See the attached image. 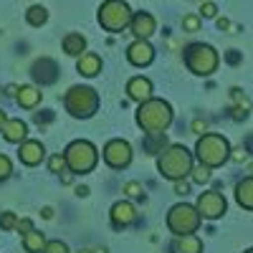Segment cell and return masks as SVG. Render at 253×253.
<instances>
[{
	"mask_svg": "<svg viewBox=\"0 0 253 253\" xmlns=\"http://www.w3.org/2000/svg\"><path fill=\"white\" fill-rule=\"evenodd\" d=\"M193 160H195V152H190L185 144H167L157 155V172L170 182L185 180L195 167Z\"/></svg>",
	"mask_w": 253,
	"mask_h": 253,
	"instance_id": "1",
	"label": "cell"
},
{
	"mask_svg": "<svg viewBox=\"0 0 253 253\" xmlns=\"http://www.w3.org/2000/svg\"><path fill=\"white\" fill-rule=\"evenodd\" d=\"M134 122L137 126L147 134V132H165L172 124V107L165 99H147L142 101L137 112H134Z\"/></svg>",
	"mask_w": 253,
	"mask_h": 253,
	"instance_id": "2",
	"label": "cell"
},
{
	"mask_svg": "<svg viewBox=\"0 0 253 253\" xmlns=\"http://www.w3.org/2000/svg\"><path fill=\"white\" fill-rule=\"evenodd\" d=\"M230 152H233L230 142L223 134H218V132H205L195 142V160L200 165L213 167V170L215 167H223L230 160Z\"/></svg>",
	"mask_w": 253,
	"mask_h": 253,
	"instance_id": "3",
	"label": "cell"
},
{
	"mask_svg": "<svg viewBox=\"0 0 253 253\" xmlns=\"http://www.w3.org/2000/svg\"><path fill=\"white\" fill-rule=\"evenodd\" d=\"M99 91L91 89V86H71L66 94H63V109H66L74 119H91L96 112H99Z\"/></svg>",
	"mask_w": 253,
	"mask_h": 253,
	"instance_id": "4",
	"label": "cell"
},
{
	"mask_svg": "<svg viewBox=\"0 0 253 253\" xmlns=\"http://www.w3.org/2000/svg\"><path fill=\"white\" fill-rule=\"evenodd\" d=\"M63 157H66L69 172H74V175H89V172H94V167L99 162V150L89 139H74V142L66 144Z\"/></svg>",
	"mask_w": 253,
	"mask_h": 253,
	"instance_id": "5",
	"label": "cell"
},
{
	"mask_svg": "<svg viewBox=\"0 0 253 253\" xmlns=\"http://www.w3.org/2000/svg\"><path fill=\"white\" fill-rule=\"evenodd\" d=\"M185 66L195 76H213L220 66V56L210 43H190L182 53Z\"/></svg>",
	"mask_w": 253,
	"mask_h": 253,
	"instance_id": "6",
	"label": "cell"
},
{
	"mask_svg": "<svg viewBox=\"0 0 253 253\" xmlns=\"http://www.w3.org/2000/svg\"><path fill=\"white\" fill-rule=\"evenodd\" d=\"M167 230H170L172 236H187V233H198V228L203 223V215L198 213L195 205L190 203H177L167 210Z\"/></svg>",
	"mask_w": 253,
	"mask_h": 253,
	"instance_id": "7",
	"label": "cell"
},
{
	"mask_svg": "<svg viewBox=\"0 0 253 253\" xmlns=\"http://www.w3.org/2000/svg\"><path fill=\"white\" fill-rule=\"evenodd\" d=\"M132 15H134L132 8L126 5L124 0H104V3L99 5L96 20L107 33H122L124 28H129Z\"/></svg>",
	"mask_w": 253,
	"mask_h": 253,
	"instance_id": "8",
	"label": "cell"
},
{
	"mask_svg": "<svg viewBox=\"0 0 253 253\" xmlns=\"http://www.w3.org/2000/svg\"><path fill=\"white\" fill-rule=\"evenodd\" d=\"M132 144L126 142V139H109L107 144H104V150H101V160L104 165L109 167V170H126V167L132 165Z\"/></svg>",
	"mask_w": 253,
	"mask_h": 253,
	"instance_id": "9",
	"label": "cell"
},
{
	"mask_svg": "<svg viewBox=\"0 0 253 253\" xmlns=\"http://www.w3.org/2000/svg\"><path fill=\"white\" fill-rule=\"evenodd\" d=\"M195 208H198V213L203 215V220H218V218L225 215L228 203H225L223 193H218V190H208V193L198 195Z\"/></svg>",
	"mask_w": 253,
	"mask_h": 253,
	"instance_id": "10",
	"label": "cell"
},
{
	"mask_svg": "<svg viewBox=\"0 0 253 253\" xmlns=\"http://www.w3.org/2000/svg\"><path fill=\"white\" fill-rule=\"evenodd\" d=\"M126 61L137 69H144L155 61V48L150 43V38H134L129 46H126Z\"/></svg>",
	"mask_w": 253,
	"mask_h": 253,
	"instance_id": "11",
	"label": "cell"
},
{
	"mask_svg": "<svg viewBox=\"0 0 253 253\" xmlns=\"http://www.w3.org/2000/svg\"><path fill=\"white\" fill-rule=\"evenodd\" d=\"M18 160L20 165H26V167H36L46 160V147L43 142H38V139H26V142H20L18 144Z\"/></svg>",
	"mask_w": 253,
	"mask_h": 253,
	"instance_id": "12",
	"label": "cell"
},
{
	"mask_svg": "<svg viewBox=\"0 0 253 253\" xmlns=\"http://www.w3.org/2000/svg\"><path fill=\"white\" fill-rule=\"evenodd\" d=\"M109 220H112V228L124 230V228H129L137 220V210H134V205L129 200H119L109 210Z\"/></svg>",
	"mask_w": 253,
	"mask_h": 253,
	"instance_id": "13",
	"label": "cell"
},
{
	"mask_svg": "<svg viewBox=\"0 0 253 253\" xmlns=\"http://www.w3.org/2000/svg\"><path fill=\"white\" fill-rule=\"evenodd\" d=\"M129 31L134 38H150L155 31H157V20L152 13H147V10H139L132 15V23H129Z\"/></svg>",
	"mask_w": 253,
	"mask_h": 253,
	"instance_id": "14",
	"label": "cell"
},
{
	"mask_svg": "<svg viewBox=\"0 0 253 253\" xmlns=\"http://www.w3.org/2000/svg\"><path fill=\"white\" fill-rule=\"evenodd\" d=\"M126 96H129L132 101H137V104H142V101H147V99H152V81L147 79V76H132L129 81H126Z\"/></svg>",
	"mask_w": 253,
	"mask_h": 253,
	"instance_id": "15",
	"label": "cell"
},
{
	"mask_svg": "<svg viewBox=\"0 0 253 253\" xmlns=\"http://www.w3.org/2000/svg\"><path fill=\"white\" fill-rule=\"evenodd\" d=\"M31 76L41 84V86H46V84H53L58 79V66L53 58H38L33 66H31Z\"/></svg>",
	"mask_w": 253,
	"mask_h": 253,
	"instance_id": "16",
	"label": "cell"
},
{
	"mask_svg": "<svg viewBox=\"0 0 253 253\" xmlns=\"http://www.w3.org/2000/svg\"><path fill=\"white\" fill-rule=\"evenodd\" d=\"M0 134H3V139L10 142V144H20V142L28 139V124L23 119H8Z\"/></svg>",
	"mask_w": 253,
	"mask_h": 253,
	"instance_id": "17",
	"label": "cell"
},
{
	"mask_svg": "<svg viewBox=\"0 0 253 253\" xmlns=\"http://www.w3.org/2000/svg\"><path fill=\"white\" fill-rule=\"evenodd\" d=\"M41 99H43V91H41L38 86H31V84H26V86H20L18 94H15V104L20 109H36Z\"/></svg>",
	"mask_w": 253,
	"mask_h": 253,
	"instance_id": "18",
	"label": "cell"
},
{
	"mask_svg": "<svg viewBox=\"0 0 253 253\" xmlns=\"http://www.w3.org/2000/svg\"><path fill=\"white\" fill-rule=\"evenodd\" d=\"M101 56L99 53H91V51H86V53H81L79 58H76V71L81 74V76H96L99 71H101Z\"/></svg>",
	"mask_w": 253,
	"mask_h": 253,
	"instance_id": "19",
	"label": "cell"
},
{
	"mask_svg": "<svg viewBox=\"0 0 253 253\" xmlns=\"http://www.w3.org/2000/svg\"><path fill=\"white\" fill-rule=\"evenodd\" d=\"M172 253H203V241L198 233L187 236H175L172 241Z\"/></svg>",
	"mask_w": 253,
	"mask_h": 253,
	"instance_id": "20",
	"label": "cell"
},
{
	"mask_svg": "<svg viewBox=\"0 0 253 253\" xmlns=\"http://www.w3.org/2000/svg\"><path fill=\"white\" fill-rule=\"evenodd\" d=\"M61 48L66 56H74L79 58L81 53H86V38H84L81 33H66L61 41Z\"/></svg>",
	"mask_w": 253,
	"mask_h": 253,
	"instance_id": "21",
	"label": "cell"
},
{
	"mask_svg": "<svg viewBox=\"0 0 253 253\" xmlns=\"http://www.w3.org/2000/svg\"><path fill=\"white\" fill-rule=\"evenodd\" d=\"M236 203H238L243 210H253V175L243 177V180L236 185Z\"/></svg>",
	"mask_w": 253,
	"mask_h": 253,
	"instance_id": "22",
	"label": "cell"
},
{
	"mask_svg": "<svg viewBox=\"0 0 253 253\" xmlns=\"http://www.w3.org/2000/svg\"><path fill=\"white\" fill-rule=\"evenodd\" d=\"M165 147H167L165 132H147V137H144V152L147 155H160Z\"/></svg>",
	"mask_w": 253,
	"mask_h": 253,
	"instance_id": "23",
	"label": "cell"
},
{
	"mask_svg": "<svg viewBox=\"0 0 253 253\" xmlns=\"http://www.w3.org/2000/svg\"><path fill=\"white\" fill-rule=\"evenodd\" d=\"M46 236L43 233H41V230H31V233L28 236H23V251L26 253H43V248H46Z\"/></svg>",
	"mask_w": 253,
	"mask_h": 253,
	"instance_id": "24",
	"label": "cell"
},
{
	"mask_svg": "<svg viewBox=\"0 0 253 253\" xmlns=\"http://www.w3.org/2000/svg\"><path fill=\"white\" fill-rule=\"evenodd\" d=\"M26 20H28V26L41 28V26L48 20V10H46L43 5H31V8L26 10Z\"/></svg>",
	"mask_w": 253,
	"mask_h": 253,
	"instance_id": "25",
	"label": "cell"
},
{
	"mask_svg": "<svg viewBox=\"0 0 253 253\" xmlns=\"http://www.w3.org/2000/svg\"><path fill=\"white\" fill-rule=\"evenodd\" d=\"M213 167H208V165H198V167H193V172H190V180L193 182H198V185H203V182H210V177H213Z\"/></svg>",
	"mask_w": 253,
	"mask_h": 253,
	"instance_id": "26",
	"label": "cell"
},
{
	"mask_svg": "<svg viewBox=\"0 0 253 253\" xmlns=\"http://www.w3.org/2000/svg\"><path fill=\"white\" fill-rule=\"evenodd\" d=\"M200 26H203L200 15H195V13L182 15V31H185V33H198V31H200Z\"/></svg>",
	"mask_w": 253,
	"mask_h": 253,
	"instance_id": "27",
	"label": "cell"
},
{
	"mask_svg": "<svg viewBox=\"0 0 253 253\" xmlns=\"http://www.w3.org/2000/svg\"><path fill=\"white\" fill-rule=\"evenodd\" d=\"M124 195L126 198H137V200H144V190H142V182L137 180H129L124 185Z\"/></svg>",
	"mask_w": 253,
	"mask_h": 253,
	"instance_id": "28",
	"label": "cell"
},
{
	"mask_svg": "<svg viewBox=\"0 0 253 253\" xmlns=\"http://www.w3.org/2000/svg\"><path fill=\"white\" fill-rule=\"evenodd\" d=\"M48 170H51V172H56V175L66 172V170H69V165H66V157H63V155H53V157L48 160Z\"/></svg>",
	"mask_w": 253,
	"mask_h": 253,
	"instance_id": "29",
	"label": "cell"
},
{
	"mask_svg": "<svg viewBox=\"0 0 253 253\" xmlns=\"http://www.w3.org/2000/svg\"><path fill=\"white\" fill-rule=\"evenodd\" d=\"M230 96H233V101H236V107H238V109L251 112V99H248L241 89H230Z\"/></svg>",
	"mask_w": 253,
	"mask_h": 253,
	"instance_id": "30",
	"label": "cell"
},
{
	"mask_svg": "<svg viewBox=\"0 0 253 253\" xmlns=\"http://www.w3.org/2000/svg\"><path fill=\"white\" fill-rule=\"evenodd\" d=\"M13 175V162L8 155H0V182H5Z\"/></svg>",
	"mask_w": 253,
	"mask_h": 253,
	"instance_id": "31",
	"label": "cell"
},
{
	"mask_svg": "<svg viewBox=\"0 0 253 253\" xmlns=\"http://www.w3.org/2000/svg\"><path fill=\"white\" fill-rule=\"evenodd\" d=\"M0 228H3V230H15L18 228V215L10 213V210L3 213V215H0Z\"/></svg>",
	"mask_w": 253,
	"mask_h": 253,
	"instance_id": "32",
	"label": "cell"
},
{
	"mask_svg": "<svg viewBox=\"0 0 253 253\" xmlns=\"http://www.w3.org/2000/svg\"><path fill=\"white\" fill-rule=\"evenodd\" d=\"M43 253H71V251H69V246L63 243V241H48L46 248H43Z\"/></svg>",
	"mask_w": 253,
	"mask_h": 253,
	"instance_id": "33",
	"label": "cell"
},
{
	"mask_svg": "<svg viewBox=\"0 0 253 253\" xmlns=\"http://www.w3.org/2000/svg\"><path fill=\"white\" fill-rule=\"evenodd\" d=\"M200 15H203V18H215V15H218V5L210 3V0H205L203 8H200Z\"/></svg>",
	"mask_w": 253,
	"mask_h": 253,
	"instance_id": "34",
	"label": "cell"
},
{
	"mask_svg": "<svg viewBox=\"0 0 253 253\" xmlns=\"http://www.w3.org/2000/svg\"><path fill=\"white\" fill-rule=\"evenodd\" d=\"M230 160H233V162H246V160H248V150H246L243 144H241V147H236V150L230 152Z\"/></svg>",
	"mask_w": 253,
	"mask_h": 253,
	"instance_id": "35",
	"label": "cell"
},
{
	"mask_svg": "<svg viewBox=\"0 0 253 253\" xmlns=\"http://www.w3.org/2000/svg\"><path fill=\"white\" fill-rule=\"evenodd\" d=\"M190 129H193V134H205L208 132V122L205 119H195L193 124H190Z\"/></svg>",
	"mask_w": 253,
	"mask_h": 253,
	"instance_id": "36",
	"label": "cell"
},
{
	"mask_svg": "<svg viewBox=\"0 0 253 253\" xmlns=\"http://www.w3.org/2000/svg\"><path fill=\"white\" fill-rule=\"evenodd\" d=\"M18 233H23V236H28L31 230H33V220H28V218H23V220H18Z\"/></svg>",
	"mask_w": 253,
	"mask_h": 253,
	"instance_id": "37",
	"label": "cell"
},
{
	"mask_svg": "<svg viewBox=\"0 0 253 253\" xmlns=\"http://www.w3.org/2000/svg\"><path fill=\"white\" fill-rule=\"evenodd\" d=\"M172 185H175V195H187L190 193V182H185V180H175Z\"/></svg>",
	"mask_w": 253,
	"mask_h": 253,
	"instance_id": "38",
	"label": "cell"
},
{
	"mask_svg": "<svg viewBox=\"0 0 253 253\" xmlns=\"http://www.w3.org/2000/svg\"><path fill=\"white\" fill-rule=\"evenodd\" d=\"M218 28H220V31H228V33L233 31V26H230V20H228V18H218Z\"/></svg>",
	"mask_w": 253,
	"mask_h": 253,
	"instance_id": "39",
	"label": "cell"
},
{
	"mask_svg": "<svg viewBox=\"0 0 253 253\" xmlns=\"http://www.w3.org/2000/svg\"><path fill=\"white\" fill-rule=\"evenodd\" d=\"M76 195H79V198H86V195H89V187H86V185H79V187H76Z\"/></svg>",
	"mask_w": 253,
	"mask_h": 253,
	"instance_id": "40",
	"label": "cell"
},
{
	"mask_svg": "<svg viewBox=\"0 0 253 253\" xmlns=\"http://www.w3.org/2000/svg\"><path fill=\"white\" fill-rule=\"evenodd\" d=\"M243 147H246V150H248V152L253 155V134H251V137H246V142H243Z\"/></svg>",
	"mask_w": 253,
	"mask_h": 253,
	"instance_id": "41",
	"label": "cell"
},
{
	"mask_svg": "<svg viewBox=\"0 0 253 253\" xmlns=\"http://www.w3.org/2000/svg\"><path fill=\"white\" fill-rule=\"evenodd\" d=\"M41 215H43L46 220H51L53 218V208H43V210H41Z\"/></svg>",
	"mask_w": 253,
	"mask_h": 253,
	"instance_id": "42",
	"label": "cell"
},
{
	"mask_svg": "<svg viewBox=\"0 0 253 253\" xmlns=\"http://www.w3.org/2000/svg\"><path fill=\"white\" fill-rule=\"evenodd\" d=\"M18 89H20V86H15V84H10V86H8V89H5V94H8V96H13V99H15V94H18Z\"/></svg>",
	"mask_w": 253,
	"mask_h": 253,
	"instance_id": "43",
	"label": "cell"
},
{
	"mask_svg": "<svg viewBox=\"0 0 253 253\" xmlns=\"http://www.w3.org/2000/svg\"><path fill=\"white\" fill-rule=\"evenodd\" d=\"M238 61H241V56H238L236 51H230V53H228V63H238Z\"/></svg>",
	"mask_w": 253,
	"mask_h": 253,
	"instance_id": "44",
	"label": "cell"
},
{
	"mask_svg": "<svg viewBox=\"0 0 253 253\" xmlns=\"http://www.w3.org/2000/svg\"><path fill=\"white\" fill-rule=\"evenodd\" d=\"M5 122H8V114L0 109V132H3V126H5Z\"/></svg>",
	"mask_w": 253,
	"mask_h": 253,
	"instance_id": "45",
	"label": "cell"
},
{
	"mask_svg": "<svg viewBox=\"0 0 253 253\" xmlns=\"http://www.w3.org/2000/svg\"><path fill=\"white\" fill-rule=\"evenodd\" d=\"M91 253H107V248H94Z\"/></svg>",
	"mask_w": 253,
	"mask_h": 253,
	"instance_id": "46",
	"label": "cell"
},
{
	"mask_svg": "<svg viewBox=\"0 0 253 253\" xmlns=\"http://www.w3.org/2000/svg\"><path fill=\"white\" fill-rule=\"evenodd\" d=\"M248 172H251V175H253V162H251V165H248Z\"/></svg>",
	"mask_w": 253,
	"mask_h": 253,
	"instance_id": "47",
	"label": "cell"
},
{
	"mask_svg": "<svg viewBox=\"0 0 253 253\" xmlns=\"http://www.w3.org/2000/svg\"><path fill=\"white\" fill-rule=\"evenodd\" d=\"M79 253H91V251H89V248H84V251H79Z\"/></svg>",
	"mask_w": 253,
	"mask_h": 253,
	"instance_id": "48",
	"label": "cell"
},
{
	"mask_svg": "<svg viewBox=\"0 0 253 253\" xmlns=\"http://www.w3.org/2000/svg\"><path fill=\"white\" fill-rule=\"evenodd\" d=\"M246 253H253V248H248V251H246Z\"/></svg>",
	"mask_w": 253,
	"mask_h": 253,
	"instance_id": "49",
	"label": "cell"
},
{
	"mask_svg": "<svg viewBox=\"0 0 253 253\" xmlns=\"http://www.w3.org/2000/svg\"><path fill=\"white\" fill-rule=\"evenodd\" d=\"M0 94H3V91H0Z\"/></svg>",
	"mask_w": 253,
	"mask_h": 253,
	"instance_id": "50",
	"label": "cell"
}]
</instances>
